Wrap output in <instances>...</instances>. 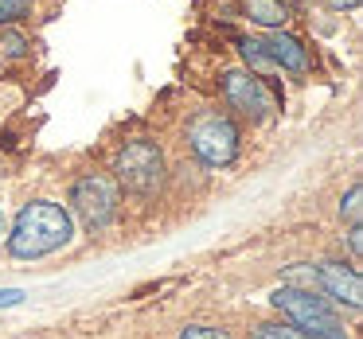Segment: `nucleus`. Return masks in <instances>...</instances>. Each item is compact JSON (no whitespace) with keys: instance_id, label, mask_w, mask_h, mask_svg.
Masks as SVG:
<instances>
[{"instance_id":"nucleus-4","label":"nucleus","mask_w":363,"mask_h":339,"mask_svg":"<svg viewBox=\"0 0 363 339\" xmlns=\"http://www.w3.org/2000/svg\"><path fill=\"white\" fill-rule=\"evenodd\" d=\"M113 172H118V183L137 199H149L152 191L164 183V152H160L157 141L141 137V141H129L113 152Z\"/></svg>"},{"instance_id":"nucleus-3","label":"nucleus","mask_w":363,"mask_h":339,"mask_svg":"<svg viewBox=\"0 0 363 339\" xmlns=\"http://www.w3.org/2000/svg\"><path fill=\"white\" fill-rule=\"evenodd\" d=\"M188 149L199 164L227 168L238 156V125L223 110H203L188 121Z\"/></svg>"},{"instance_id":"nucleus-17","label":"nucleus","mask_w":363,"mask_h":339,"mask_svg":"<svg viewBox=\"0 0 363 339\" xmlns=\"http://www.w3.org/2000/svg\"><path fill=\"white\" fill-rule=\"evenodd\" d=\"M20 300H24L20 289H0V308H12V304H20Z\"/></svg>"},{"instance_id":"nucleus-1","label":"nucleus","mask_w":363,"mask_h":339,"mask_svg":"<svg viewBox=\"0 0 363 339\" xmlns=\"http://www.w3.org/2000/svg\"><path fill=\"white\" fill-rule=\"evenodd\" d=\"M74 238V219L67 207L51 203V199H32L20 207V214L9 226V253L20 261H40L48 253L71 246Z\"/></svg>"},{"instance_id":"nucleus-10","label":"nucleus","mask_w":363,"mask_h":339,"mask_svg":"<svg viewBox=\"0 0 363 339\" xmlns=\"http://www.w3.org/2000/svg\"><path fill=\"white\" fill-rule=\"evenodd\" d=\"M242 12H246V20L250 24H258V28H281L285 24V16H289V8L285 4H277V0H242Z\"/></svg>"},{"instance_id":"nucleus-20","label":"nucleus","mask_w":363,"mask_h":339,"mask_svg":"<svg viewBox=\"0 0 363 339\" xmlns=\"http://www.w3.org/2000/svg\"><path fill=\"white\" fill-rule=\"evenodd\" d=\"M277 4H285V8H289V4H301V0H277Z\"/></svg>"},{"instance_id":"nucleus-18","label":"nucleus","mask_w":363,"mask_h":339,"mask_svg":"<svg viewBox=\"0 0 363 339\" xmlns=\"http://www.w3.org/2000/svg\"><path fill=\"white\" fill-rule=\"evenodd\" d=\"M332 4H336V8H355L359 0H332Z\"/></svg>"},{"instance_id":"nucleus-8","label":"nucleus","mask_w":363,"mask_h":339,"mask_svg":"<svg viewBox=\"0 0 363 339\" xmlns=\"http://www.w3.org/2000/svg\"><path fill=\"white\" fill-rule=\"evenodd\" d=\"M262 47H266V55L277 63V71H289V74H308L313 71V55H308V47L293 32H285V28H274V32L262 40Z\"/></svg>"},{"instance_id":"nucleus-6","label":"nucleus","mask_w":363,"mask_h":339,"mask_svg":"<svg viewBox=\"0 0 363 339\" xmlns=\"http://www.w3.org/2000/svg\"><path fill=\"white\" fill-rule=\"evenodd\" d=\"M223 98H227V105L246 121H266L269 113L277 110L274 90L250 71H227L223 74Z\"/></svg>"},{"instance_id":"nucleus-13","label":"nucleus","mask_w":363,"mask_h":339,"mask_svg":"<svg viewBox=\"0 0 363 339\" xmlns=\"http://www.w3.org/2000/svg\"><path fill=\"white\" fill-rule=\"evenodd\" d=\"M32 8H35V0H0V28H9V24H16V20L32 16Z\"/></svg>"},{"instance_id":"nucleus-2","label":"nucleus","mask_w":363,"mask_h":339,"mask_svg":"<svg viewBox=\"0 0 363 339\" xmlns=\"http://www.w3.org/2000/svg\"><path fill=\"white\" fill-rule=\"evenodd\" d=\"M274 308H281L293 328H301L308 339H347L344 320H340L336 308L328 304V297H313V289L281 285V289L274 292Z\"/></svg>"},{"instance_id":"nucleus-5","label":"nucleus","mask_w":363,"mask_h":339,"mask_svg":"<svg viewBox=\"0 0 363 339\" xmlns=\"http://www.w3.org/2000/svg\"><path fill=\"white\" fill-rule=\"evenodd\" d=\"M71 207L82 222H86L90 234H102L113 219H118V207H121V191L110 176H82L74 180L71 188Z\"/></svg>"},{"instance_id":"nucleus-11","label":"nucleus","mask_w":363,"mask_h":339,"mask_svg":"<svg viewBox=\"0 0 363 339\" xmlns=\"http://www.w3.org/2000/svg\"><path fill=\"white\" fill-rule=\"evenodd\" d=\"M0 55H9V59L32 55V40L20 35V32H12V28H0Z\"/></svg>"},{"instance_id":"nucleus-9","label":"nucleus","mask_w":363,"mask_h":339,"mask_svg":"<svg viewBox=\"0 0 363 339\" xmlns=\"http://www.w3.org/2000/svg\"><path fill=\"white\" fill-rule=\"evenodd\" d=\"M238 55H242V63H246V71L250 74H258L262 82L269 86V79H277V63L266 55V47H262V40H238Z\"/></svg>"},{"instance_id":"nucleus-7","label":"nucleus","mask_w":363,"mask_h":339,"mask_svg":"<svg viewBox=\"0 0 363 339\" xmlns=\"http://www.w3.org/2000/svg\"><path fill=\"white\" fill-rule=\"evenodd\" d=\"M316 289L328 292L336 304H347V308L363 304V277L355 265H344V261H324L316 269Z\"/></svg>"},{"instance_id":"nucleus-12","label":"nucleus","mask_w":363,"mask_h":339,"mask_svg":"<svg viewBox=\"0 0 363 339\" xmlns=\"http://www.w3.org/2000/svg\"><path fill=\"white\" fill-rule=\"evenodd\" d=\"M250 339H308V335L293 323H258Z\"/></svg>"},{"instance_id":"nucleus-16","label":"nucleus","mask_w":363,"mask_h":339,"mask_svg":"<svg viewBox=\"0 0 363 339\" xmlns=\"http://www.w3.org/2000/svg\"><path fill=\"white\" fill-rule=\"evenodd\" d=\"M347 246H352L355 258L363 253V230H359V222H352V230H347Z\"/></svg>"},{"instance_id":"nucleus-19","label":"nucleus","mask_w":363,"mask_h":339,"mask_svg":"<svg viewBox=\"0 0 363 339\" xmlns=\"http://www.w3.org/2000/svg\"><path fill=\"white\" fill-rule=\"evenodd\" d=\"M9 234V219H4V214H0V238Z\"/></svg>"},{"instance_id":"nucleus-14","label":"nucleus","mask_w":363,"mask_h":339,"mask_svg":"<svg viewBox=\"0 0 363 339\" xmlns=\"http://www.w3.org/2000/svg\"><path fill=\"white\" fill-rule=\"evenodd\" d=\"M359 199H363V188H359V183H352V191H347V199L340 203V219H347V222H359Z\"/></svg>"},{"instance_id":"nucleus-15","label":"nucleus","mask_w":363,"mask_h":339,"mask_svg":"<svg viewBox=\"0 0 363 339\" xmlns=\"http://www.w3.org/2000/svg\"><path fill=\"white\" fill-rule=\"evenodd\" d=\"M180 339H230L223 328H207V323H191L180 331Z\"/></svg>"}]
</instances>
